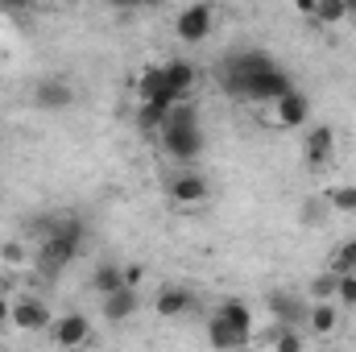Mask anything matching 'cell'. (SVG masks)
<instances>
[{
  "label": "cell",
  "mask_w": 356,
  "mask_h": 352,
  "mask_svg": "<svg viewBox=\"0 0 356 352\" xmlns=\"http://www.w3.org/2000/svg\"><path fill=\"white\" fill-rule=\"evenodd\" d=\"M211 315H220L224 323H232V328H241L245 336H253V307H249L245 298H224Z\"/></svg>",
  "instance_id": "cell-17"
},
{
  "label": "cell",
  "mask_w": 356,
  "mask_h": 352,
  "mask_svg": "<svg viewBox=\"0 0 356 352\" xmlns=\"http://www.w3.org/2000/svg\"><path fill=\"white\" fill-rule=\"evenodd\" d=\"M340 298H311L307 303V319H302V328H307V336H315V340H332L336 332H340Z\"/></svg>",
  "instance_id": "cell-7"
},
{
  "label": "cell",
  "mask_w": 356,
  "mask_h": 352,
  "mask_svg": "<svg viewBox=\"0 0 356 352\" xmlns=\"http://www.w3.org/2000/svg\"><path fill=\"white\" fill-rule=\"evenodd\" d=\"M336 129L332 125H311L307 129V137H302V162L311 166V170H323L332 158H336Z\"/></svg>",
  "instance_id": "cell-8"
},
{
  "label": "cell",
  "mask_w": 356,
  "mask_h": 352,
  "mask_svg": "<svg viewBox=\"0 0 356 352\" xmlns=\"http://www.w3.org/2000/svg\"><path fill=\"white\" fill-rule=\"evenodd\" d=\"M0 257H4L8 265H21V262H25V253H21V245H4V249H0Z\"/></svg>",
  "instance_id": "cell-26"
},
{
  "label": "cell",
  "mask_w": 356,
  "mask_h": 352,
  "mask_svg": "<svg viewBox=\"0 0 356 352\" xmlns=\"http://www.w3.org/2000/svg\"><path fill=\"white\" fill-rule=\"evenodd\" d=\"M8 323H13L17 332H46V328L54 323V315H50L46 298L21 294V298H13V307H8Z\"/></svg>",
  "instance_id": "cell-6"
},
{
  "label": "cell",
  "mask_w": 356,
  "mask_h": 352,
  "mask_svg": "<svg viewBox=\"0 0 356 352\" xmlns=\"http://www.w3.org/2000/svg\"><path fill=\"white\" fill-rule=\"evenodd\" d=\"M8 307H13V303H8V294H4V282H0V323H8Z\"/></svg>",
  "instance_id": "cell-30"
},
{
  "label": "cell",
  "mask_w": 356,
  "mask_h": 352,
  "mask_svg": "<svg viewBox=\"0 0 356 352\" xmlns=\"http://www.w3.org/2000/svg\"><path fill=\"white\" fill-rule=\"evenodd\" d=\"M207 340H211V349H245V344H253V336H245L241 328L224 323L220 315L207 319Z\"/></svg>",
  "instance_id": "cell-16"
},
{
  "label": "cell",
  "mask_w": 356,
  "mask_h": 352,
  "mask_svg": "<svg viewBox=\"0 0 356 352\" xmlns=\"http://www.w3.org/2000/svg\"><path fill=\"white\" fill-rule=\"evenodd\" d=\"M158 137H162V150H166L175 162H195V158L203 154V125H199V112H195L186 99L166 112Z\"/></svg>",
  "instance_id": "cell-3"
},
{
  "label": "cell",
  "mask_w": 356,
  "mask_h": 352,
  "mask_svg": "<svg viewBox=\"0 0 356 352\" xmlns=\"http://www.w3.org/2000/svg\"><path fill=\"white\" fill-rule=\"evenodd\" d=\"M307 303H311V298H298V294H290V290H273V294H269V315H273L277 323H298V328H302Z\"/></svg>",
  "instance_id": "cell-13"
},
{
  "label": "cell",
  "mask_w": 356,
  "mask_h": 352,
  "mask_svg": "<svg viewBox=\"0 0 356 352\" xmlns=\"http://www.w3.org/2000/svg\"><path fill=\"white\" fill-rule=\"evenodd\" d=\"M71 99H75V91H71L67 79H42L33 88V104L38 108H71Z\"/></svg>",
  "instance_id": "cell-15"
},
{
  "label": "cell",
  "mask_w": 356,
  "mask_h": 352,
  "mask_svg": "<svg viewBox=\"0 0 356 352\" xmlns=\"http://www.w3.org/2000/svg\"><path fill=\"white\" fill-rule=\"evenodd\" d=\"M42 241H38V265L46 273H63L67 265L79 257L83 241H88V224L79 216H46L38 224Z\"/></svg>",
  "instance_id": "cell-2"
},
{
  "label": "cell",
  "mask_w": 356,
  "mask_h": 352,
  "mask_svg": "<svg viewBox=\"0 0 356 352\" xmlns=\"http://www.w3.org/2000/svg\"><path fill=\"white\" fill-rule=\"evenodd\" d=\"M261 344L277 349V352H298V349H307V328L298 332V323H277L273 319V328L261 336Z\"/></svg>",
  "instance_id": "cell-14"
},
{
  "label": "cell",
  "mask_w": 356,
  "mask_h": 352,
  "mask_svg": "<svg viewBox=\"0 0 356 352\" xmlns=\"http://www.w3.org/2000/svg\"><path fill=\"white\" fill-rule=\"evenodd\" d=\"M336 298H340L344 307H356V269L336 273Z\"/></svg>",
  "instance_id": "cell-23"
},
{
  "label": "cell",
  "mask_w": 356,
  "mask_h": 352,
  "mask_svg": "<svg viewBox=\"0 0 356 352\" xmlns=\"http://www.w3.org/2000/svg\"><path fill=\"white\" fill-rule=\"evenodd\" d=\"M353 13V0H315V21L319 25H344Z\"/></svg>",
  "instance_id": "cell-20"
},
{
  "label": "cell",
  "mask_w": 356,
  "mask_h": 352,
  "mask_svg": "<svg viewBox=\"0 0 356 352\" xmlns=\"http://www.w3.org/2000/svg\"><path fill=\"white\" fill-rule=\"evenodd\" d=\"M29 4H33V0H0V8H4V13H25Z\"/></svg>",
  "instance_id": "cell-28"
},
{
  "label": "cell",
  "mask_w": 356,
  "mask_h": 352,
  "mask_svg": "<svg viewBox=\"0 0 356 352\" xmlns=\"http://www.w3.org/2000/svg\"><path fill=\"white\" fill-rule=\"evenodd\" d=\"M327 207L332 211H356V186H332L327 191Z\"/></svg>",
  "instance_id": "cell-22"
},
{
  "label": "cell",
  "mask_w": 356,
  "mask_h": 352,
  "mask_svg": "<svg viewBox=\"0 0 356 352\" xmlns=\"http://www.w3.org/2000/svg\"><path fill=\"white\" fill-rule=\"evenodd\" d=\"M50 340H54L58 349H79V344H88L91 340V319L79 315V311L58 315V319L50 323Z\"/></svg>",
  "instance_id": "cell-10"
},
{
  "label": "cell",
  "mask_w": 356,
  "mask_h": 352,
  "mask_svg": "<svg viewBox=\"0 0 356 352\" xmlns=\"http://www.w3.org/2000/svg\"><path fill=\"white\" fill-rule=\"evenodd\" d=\"M311 298H336V273H332V269L311 282Z\"/></svg>",
  "instance_id": "cell-24"
},
{
  "label": "cell",
  "mask_w": 356,
  "mask_h": 352,
  "mask_svg": "<svg viewBox=\"0 0 356 352\" xmlns=\"http://www.w3.org/2000/svg\"><path fill=\"white\" fill-rule=\"evenodd\" d=\"M211 29H216V8H211L207 0H195V4H186V8L178 13V21H175L178 42H186V46H199V42H207V38H211Z\"/></svg>",
  "instance_id": "cell-5"
},
{
  "label": "cell",
  "mask_w": 356,
  "mask_h": 352,
  "mask_svg": "<svg viewBox=\"0 0 356 352\" xmlns=\"http://www.w3.org/2000/svg\"><path fill=\"white\" fill-rule=\"evenodd\" d=\"M307 120H311V99L298 88L282 91L277 99L266 104V125L269 129H302Z\"/></svg>",
  "instance_id": "cell-4"
},
{
  "label": "cell",
  "mask_w": 356,
  "mask_h": 352,
  "mask_svg": "<svg viewBox=\"0 0 356 352\" xmlns=\"http://www.w3.org/2000/svg\"><path fill=\"white\" fill-rule=\"evenodd\" d=\"M141 278H145V269H141V265H124V286H137Z\"/></svg>",
  "instance_id": "cell-27"
},
{
  "label": "cell",
  "mask_w": 356,
  "mask_h": 352,
  "mask_svg": "<svg viewBox=\"0 0 356 352\" xmlns=\"http://www.w3.org/2000/svg\"><path fill=\"white\" fill-rule=\"evenodd\" d=\"M207 195H211L207 178L195 175V170H182V175L170 178V199H175L178 207H199V203H203Z\"/></svg>",
  "instance_id": "cell-12"
},
{
  "label": "cell",
  "mask_w": 356,
  "mask_h": 352,
  "mask_svg": "<svg viewBox=\"0 0 356 352\" xmlns=\"http://www.w3.org/2000/svg\"><path fill=\"white\" fill-rule=\"evenodd\" d=\"M133 4H158V0H133Z\"/></svg>",
  "instance_id": "cell-31"
},
{
  "label": "cell",
  "mask_w": 356,
  "mask_h": 352,
  "mask_svg": "<svg viewBox=\"0 0 356 352\" xmlns=\"http://www.w3.org/2000/svg\"><path fill=\"white\" fill-rule=\"evenodd\" d=\"M323 207H327V199H323V203H307V207H302V224H323V220H319Z\"/></svg>",
  "instance_id": "cell-25"
},
{
  "label": "cell",
  "mask_w": 356,
  "mask_h": 352,
  "mask_svg": "<svg viewBox=\"0 0 356 352\" xmlns=\"http://www.w3.org/2000/svg\"><path fill=\"white\" fill-rule=\"evenodd\" d=\"M149 307H154L158 319H182V315L195 311V294L186 286H178V282H166V286L154 290V303Z\"/></svg>",
  "instance_id": "cell-9"
},
{
  "label": "cell",
  "mask_w": 356,
  "mask_h": 352,
  "mask_svg": "<svg viewBox=\"0 0 356 352\" xmlns=\"http://www.w3.org/2000/svg\"><path fill=\"white\" fill-rule=\"evenodd\" d=\"M353 4H356V0H353Z\"/></svg>",
  "instance_id": "cell-32"
},
{
  "label": "cell",
  "mask_w": 356,
  "mask_h": 352,
  "mask_svg": "<svg viewBox=\"0 0 356 352\" xmlns=\"http://www.w3.org/2000/svg\"><path fill=\"white\" fill-rule=\"evenodd\" d=\"M116 286H124V265L120 262H99L91 269V290L104 298V294H112Z\"/></svg>",
  "instance_id": "cell-19"
},
{
  "label": "cell",
  "mask_w": 356,
  "mask_h": 352,
  "mask_svg": "<svg viewBox=\"0 0 356 352\" xmlns=\"http://www.w3.org/2000/svg\"><path fill=\"white\" fill-rule=\"evenodd\" d=\"M141 311V290L137 286H116L112 294H104V319L108 323H124Z\"/></svg>",
  "instance_id": "cell-11"
},
{
  "label": "cell",
  "mask_w": 356,
  "mask_h": 352,
  "mask_svg": "<svg viewBox=\"0 0 356 352\" xmlns=\"http://www.w3.org/2000/svg\"><path fill=\"white\" fill-rule=\"evenodd\" d=\"M220 88L236 99H253V104H269L282 91H290V75L269 58L266 50H241L220 67Z\"/></svg>",
  "instance_id": "cell-1"
},
{
  "label": "cell",
  "mask_w": 356,
  "mask_h": 352,
  "mask_svg": "<svg viewBox=\"0 0 356 352\" xmlns=\"http://www.w3.org/2000/svg\"><path fill=\"white\" fill-rule=\"evenodd\" d=\"M162 71H166V88L175 91L178 99H186L191 88H195V67L186 58H170V63H162Z\"/></svg>",
  "instance_id": "cell-18"
},
{
  "label": "cell",
  "mask_w": 356,
  "mask_h": 352,
  "mask_svg": "<svg viewBox=\"0 0 356 352\" xmlns=\"http://www.w3.org/2000/svg\"><path fill=\"white\" fill-rule=\"evenodd\" d=\"M294 8H298L302 17H311V21H315V0H294Z\"/></svg>",
  "instance_id": "cell-29"
},
{
  "label": "cell",
  "mask_w": 356,
  "mask_h": 352,
  "mask_svg": "<svg viewBox=\"0 0 356 352\" xmlns=\"http://www.w3.org/2000/svg\"><path fill=\"white\" fill-rule=\"evenodd\" d=\"M327 269H332V273L356 269V241H340V245L332 249V257H327Z\"/></svg>",
  "instance_id": "cell-21"
}]
</instances>
